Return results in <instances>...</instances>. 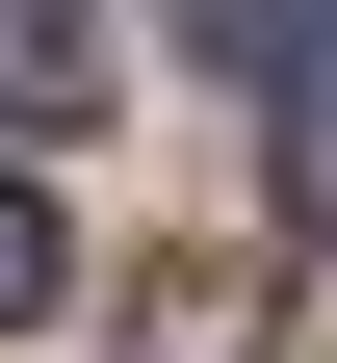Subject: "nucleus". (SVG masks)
<instances>
[{
    "instance_id": "20e7f679",
    "label": "nucleus",
    "mask_w": 337,
    "mask_h": 363,
    "mask_svg": "<svg viewBox=\"0 0 337 363\" xmlns=\"http://www.w3.org/2000/svg\"><path fill=\"white\" fill-rule=\"evenodd\" d=\"M0 78H53V0H0ZM53 104H78V78H53Z\"/></svg>"
},
{
    "instance_id": "7ed1b4c3",
    "label": "nucleus",
    "mask_w": 337,
    "mask_h": 363,
    "mask_svg": "<svg viewBox=\"0 0 337 363\" xmlns=\"http://www.w3.org/2000/svg\"><path fill=\"white\" fill-rule=\"evenodd\" d=\"M182 26H208V52H233V78H260V26H311V0H182Z\"/></svg>"
},
{
    "instance_id": "f257e3e1",
    "label": "nucleus",
    "mask_w": 337,
    "mask_h": 363,
    "mask_svg": "<svg viewBox=\"0 0 337 363\" xmlns=\"http://www.w3.org/2000/svg\"><path fill=\"white\" fill-rule=\"evenodd\" d=\"M260 208H285V234H337V0L285 26V130H260Z\"/></svg>"
},
{
    "instance_id": "f03ea898",
    "label": "nucleus",
    "mask_w": 337,
    "mask_h": 363,
    "mask_svg": "<svg viewBox=\"0 0 337 363\" xmlns=\"http://www.w3.org/2000/svg\"><path fill=\"white\" fill-rule=\"evenodd\" d=\"M26 311H53V182L0 156V337H26Z\"/></svg>"
}]
</instances>
